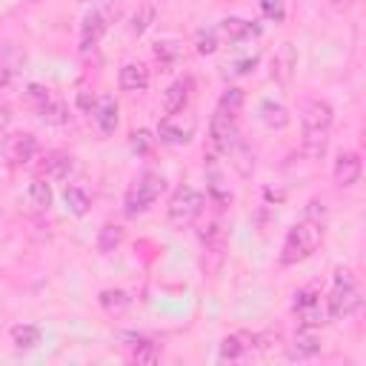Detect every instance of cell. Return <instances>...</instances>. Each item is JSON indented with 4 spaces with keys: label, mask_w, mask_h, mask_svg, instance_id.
Instances as JSON below:
<instances>
[{
    "label": "cell",
    "mask_w": 366,
    "mask_h": 366,
    "mask_svg": "<svg viewBox=\"0 0 366 366\" xmlns=\"http://www.w3.org/2000/svg\"><path fill=\"white\" fill-rule=\"evenodd\" d=\"M132 149L140 152V154H149V149H152V134L143 132V129L134 132V134H132Z\"/></svg>",
    "instance_id": "35"
},
{
    "label": "cell",
    "mask_w": 366,
    "mask_h": 366,
    "mask_svg": "<svg viewBox=\"0 0 366 366\" xmlns=\"http://www.w3.org/2000/svg\"><path fill=\"white\" fill-rule=\"evenodd\" d=\"M252 349H254V335H249V332H237V335L223 337L217 357H220V360H240V357H243L246 352H252Z\"/></svg>",
    "instance_id": "16"
},
{
    "label": "cell",
    "mask_w": 366,
    "mask_h": 366,
    "mask_svg": "<svg viewBox=\"0 0 366 366\" xmlns=\"http://www.w3.org/2000/svg\"><path fill=\"white\" fill-rule=\"evenodd\" d=\"M11 343L17 349H34L40 343V329L31 323H17V326H11Z\"/></svg>",
    "instance_id": "24"
},
{
    "label": "cell",
    "mask_w": 366,
    "mask_h": 366,
    "mask_svg": "<svg viewBox=\"0 0 366 366\" xmlns=\"http://www.w3.org/2000/svg\"><path fill=\"white\" fill-rule=\"evenodd\" d=\"M257 3H260V11L272 23H283V17H286V0H257Z\"/></svg>",
    "instance_id": "30"
},
{
    "label": "cell",
    "mask_w": 366,
    "mask_h": 366,
    "mask_svg": "<svg viewBox=\"0 0 366 366\" xmlns=\"http://www.w3.org/2000/svg\"><path fill=\"white\" fill-rule=\"evenodd\" d=\"M203 206H206V197H203L197 189L180 186V189L172 194V200H169L166 217H169V223H172L174 229H186V226H192V223L203 214Z\"/></svg>",
    "instance_id": "4"
},
{
    "label": "cell",
    "mask_w": 366,
    "mask_h": 366,
    "mask_svg": "<svg viewBox=\"0 0 366 366\" xmlns=\"http://www.w3.org/2000/svg\"><path fill=\"white\" fill-rule=\"evenodd\" d=\"M292 309L295 315L300 317V326L306 329H317L320 323H326V312L320 306V292L317 286H303L295 292V300H292Z\"/></svg>",
    "instance_id": "6"
},
{
    "label": "cell",
    "mask_w": 366,
    "mask_h": 366,
    "mask_svg": "<svg viewBox=\"0 0 366 366\" xmlns=\"http://www.w3.org/2000/svg\"><path fill=\"white\" fill-rule=\"evenodd\" d=\"M63 200H66V206H69L74 214H86V212H89V206H92V197H89V192H86L83 186H77V183L66 189Z\"/></svg>",
    "instance_id": "25"
},
{
    "label": "cell",
    "mask_w": 366,
    "mask_h": 366,
    "mask_svg": "<svg viewBox=\"0 0 366 366\" xmlns=\"http://www.w3.org/2000/svg\"><path fill=\"white\" fill-rule=\"evenodd\" d=\"M71 172V157L66 152H46L40 160V174H46V180H66Z\"/></svg>",
    "instance_id": "17"
},
{
    "label": "cell",
    "mask_w": 366,
    "mask_h": 366,
    "mask_svg": "<svg viewBox=\"0 0 366 366\" xmlns=\"http://www.w3.org/2000/svg\"><path fill=\"white\" fill-rule=\"evenodd\" d=\"M240 106H243V92L240 89H226L223 94H220V100H217V109L220 112H226V114H237L240 112Z\"/></svg>",
    "instance_id": "27"
},
{
    "label": "cell",
    "mask_w": 366,
    "mask_h": 366,
    "mask_svg": "<svg viewBox=\"0 0 366 366\" xmlns=\"http://www.w3.org/2000/svg\"><path fill=\"white\" fill-rule=\"evenodd\" d=\"M360 309V289L352 277L349 269L335 272V286L329 292V317L332 320H346Z\"/></svg>",
    "instance_id": "3"
},
{
    "label": "cell",
    "mask_w": 366,
    "mask_h": 366,
    "mask_svg": "<svg viewBox=\"0 0 366 366\" xmlns=\"http://www.w3.org/2000/svg\"><path fill=\"white\" fill-rule=\"evenodd\" d=\"M335 183L337 186H355L357 183V177H360V157L355 154V152H343L337 160H335Z\"/></svg>",
    "instance_id": "15"
},
{
    "label": "cell",
    "mask_w": 366,
    "mask_h": 366,
    "mask_svg": "<svg viewBox=\"0 0 366 366\" xmlns=\"http://www.w3.org/2000/svg\"><path fill=\"white\" fill-rule=\"evenodd\" d=\"M209 140H212V146H214L220 154H226V152L240 140L234 114H226V112L214 109V114H212V120H209Z\"/></svg>",
    "instance_id": "7"
},
{
    "label": "cell",
    "mask_w": 366,
    "mask_h": 366,
    "mask_svg": "<svg viewBox=\"0 0 366 366\" xmlns=\"http://www.w3.org/2000/svg\"><path fill=\"white\" fill-rule=\"evenodd\" d=\"M323 203L312 200L306 206V214L300 223H295L283 240V249H280V263L283 266H292V263H300L306 260L323 240Z\"/></svg>",
    "instance_id": "1"
},
{
    "label": "cell",
    "mask_w": 366,
    "mask_h": 366,
    "mask_svg": "<svg viewBox=\"0 0 366 366\" xmlns=\"http://www.w3.org/2000/svg\"><path fill=\"white\" fill-rule=\"evenodd\" d=\"M274 66H277V71H274V74H277L280 80H289L292 66H295V51H292V46H289V43L283 46V51H280V57L274 60Z\"/></svg>",
    "instance_id": "31"
},
{
    "label": "cell",
    "mask_w": 366,
    "mask_h": 366,
    "mask_svg": "<svg viewBox=\"0 0 366 366\" xmlns=\"http://www.w3.org/2000/svg\"><path fill=\"white\" fill-rule=\"evenodd\" d=\"M132 340V360L137 363H154L160 357V346L154 340H146V337H129Z\"/></svg>",
    "instance_id": "23"
},
{
    "label": "cell",
    "mask_w": 366,
    "mask_h": 366,
    "mask_svg": "<svg viewBox=\"0 0 366 366\" xmlns=\"http://www.w3.org/2000/svg\"><path fill=\"white\" fill-rule=\"evenodd\" d=\"M160 192H163V177H160L157 172H143V174H137L134 183L129 186V192H126V200H123L126 214L134 217V214L146 212V209L157 200Z\"/></svg>",
    "instance_id": "5"
},
{
    "label": "cell",
    "mask_w": 366,
    "mask_h": 366,
    "mask_svg": "<svg viewBox=\"0 0 366 366\" xmlns=\"http://www.w3.org/2000/svg\"><path fill=\"white\" fill-rule=\"evenodd\" d=\"M11 77H14V66L0 57V89H6V86L11 83Z\"/></svg>",
    "instance_id": "36"
},
{
    "label": "cell",
    "mask_w": 366,
    "mask_h": 366,
    "mask_svg": "<svg viewBox=\"0 0 366 366\" xmlns=\"http://www.w3.org/2000/svg\"><path fill=\"white\" fill-rule=\"evenodd\" d=\"M97 300H100V306H103L109 315H123V312L132 306V297H129L123 289H103Z\"/></svg>",
    "instance_id": "21"
},
{
    "label": "cell",
    "mask_w": 366,
    "mask_h": 366,
    "mask_svg": "<svg viewBox=\"0 0 366 366\" xmlns=\"http://www.w3.org/2000/svg\"><path fill=\"white\" fill-rule=\"evenodd\" d=\"M117 83H120L123 92H143L149 86V69L143 63H126L120 69Z\"/></svg>",
    "instance_id": "18"
},
{
    "label": "cell",
    "mask_w": 366,
    "mask_h": 366,
    "mask_svg": "<svg viewBox=\"0 0 366 366\" xmlns=\"http://www.w3.org/2000/svg\"><path fill=\"white\" fill-rule=\"evenodd\" d=\"M97 3H100V6H112L114 0H97Z\"/></svg>",
    "instance_id": "40"
},
{
    "label": "cell",
    "mask_w": 366,
    "mask_h": 366,
    "mask_svg": "<svg viewBox=\"0 0 366 366\" xmlns=\"http://www.w3.org/2000/svg\"><path fill=\"white\" fill-rule=\"evenodd\" d=\"M217 49V34L214 31H200L197 34V51L200 54H212Z\"/></svg>",
    "instance_id": "34"
},
{
    "label": "cell",
    "mask_w": 366,
    "mask_h": 366,
    "mask_svg": "<svg viewBox=\"0 0 366 366\" xmlns=\"http://www.w3.org/2000/svg\"><path fill=\"white\" fill-rule=\"evenodd\" d=\"M303 154L309 160H320L329 143V126L335 120V112L326 100H312L303 109Z\"/></svg>",
    "instance_id": "2"
},
{
    "label": "cell",
    "mask_w": 366,
    "mask_h": 366,
    "mask_svg": "<svg viewBox=\"0 0 366 366\" xmlns=\"http://www.w3.org/2000/svg\"><path fill=\"white\" fill-rule=\"evenodd\" d=\"M226 154L232 157V166H234L243 177H249V174H252V169H254V154H252V149H249L243 140H237Z\"/></svg>",
    "instance_id": "22"
},
{
    "label": "cell",
    "mask_w": 366,
    "mask_h": 366,
    "mask_svg": "<svg viewBox=\"0 0 366 366\" xmlns=\"http://www.w3.org/2000/svg\"><path fill=\"white\" fill-rule=\"evenodd\" d=\"M9 123H11V109L6 103H0V134L9 129Z\"/></svg>",
    "instance_id": "38"
},
{
    "label": "cell",
    "mask_w": 366,
    "mask_h": 366,
    "mask_svg": "<svg viewBox=\"0 0 366 366\" xmlns=\"http://www.w3.org/2000/svg\"><path fill=\"white\" fill-rule=\"evenodd\" d=\"M192 134H194V120H192V117L183 120V117H177V114H166V117L160 120V126H157V137H160L163 143H169V146L189 143Z\"/></svg>",
    "instance_id": "9"
},
{
    "label": "cell",
    "mask_w": 366,
    "mask_h": 366,
    "mask_svg": "<svg viewBox=\"0 0 366 366\" xmlns=\"http://www.w3.org/2000/svg\"><path fill=\"white\" fill-rule=\"evenodd\" d=\"M217 31H220L229 43H240V40L257 37V34H260V26L252 23V20H243V17H226V20H220Z\"/></svg>",
    "instance_id": "12"
},
{
    "label": "cell",
    "mask_w": 366,
    "mask_h": 366,
    "mask_svg": "<svg viewBox=\"0 0 366 366\" xmlns=\"http://www.w3.org/2000/svg\"><path fill=\"white\" fill-rule=\"evenodd\" d=\"M26 197H29V206H31L34 212H46V209L51 206V189H49V183L40 180V177L29 183Z\"/></svg>",
    "instance_id": "20"
},
{
    "label": "cell",
    "mask_w": 366,
    "mask_h": 366,
    "mask_svg": "<svg viewBox=\"0 0 366 366\" xmlns=\"http://www.w3.org/2000/svg\"><path fill=\"white\" fill-rule=\"evenodd\" d=\"M37 114H40L46 123H66V120H69L66 106H63L60 100H54V97H51V100H49L43 109H37Z\"/></svg>",
    "instance_id": "28"
},
{
    "label": "cell",
    "mask_w": 366,
    "mask_h": 366,
    "mask_svg": "<svg viewBox=\"0 0 366 366\" xmlns=\"http://www.w3.org/2000/svg\"><path fill=\"white\" fill-rule=\"evenodd\" d=\"M349 3H355V0H332V6H337V9H343V6H349Z\"/></svg>",
    "instance_id": "39"
},
{
    "label": "cell",
    "mask_w": 366,
    "mask_h": 366,
    "mask_svg": "<svg viewBox=\"0 0 366 366\" xmlns=\"http://www.w3.org/2000/svg\"><path fill=\"white\" fill-rule=\"evenodd\" d=\"M257 66V57H246V60H237L234 66H232V74H246L249 69H254Z\"/></svg>",
    "instance_id": "37"
},
{
    "label": "cell",
    "mask_w": 366,
    "mask_h": 366,
    "mask_svg": "<svg viewBox=\"0 0 366 366\" xmlns=\"http://www.w3.org/2000/svg\"><path fill=\"white\" fill-rule=\"evenodd\" d=\"M37 152H40V146H37L34 134H14L6 140V160L11 166H29L31 160H37Z\"/></svg>",
    "instance_id": "10"
},
{
    "label": "cell",
    "mask_w": 366,
    "mask_h": 366,
    "mask_svg": "<svg viewBox=\"0 0 366 366\" xmlns=\"http://www.w3.org/2000/svg\"><path fill=\"white\" fill-rule=\"evenodd\" d=\"M317 352H320V337L315 335V329L300 326V332L289 343V357L292 360H306V357H315Z\"/></svg>",
    "instance_id": "14"
},
{
    "label": "cell",
    "mask_w": 366,
    "mask_h": 366,
    "mask_svg": "<svg viewBox=\"0 0 366 366\" xmlns=\"http://www.w3.org/2000/svg\"><path fill=\"white\" fill-rule=\"evenodd\" d=\"M257 117H260V123L266 126V129H283L286 123H289V109L283 106V103H274V100H263L260 103V109H257Z\"/></svg>",
    "instance_id": "19"
},
{
    "label": "cell",
    "mask_w": 366,
    "mask_h": 366,
    "mask_svg": "<svg viewBox=\"0 0 366 366\" xmlns=\"http://www.w3.org/2000/svg\"><path fill=\"white\" fill-rule=\"evenodd\" d=\"M109 23H112V6L92 9V11L86 14V20H83V29H80V49L89 51V49L106 34Z\"/></svg>",
    "instance_id": "8"
},
{
    "label": "cell",
    "mask_w": 366,
    "mask_h": 366,
    "mask_svg": "<svg viewBox=\"0 0 366 366\" xmlns=\"http://www.w3.org/2000/svg\"><path fill=\"white\" fill-rule=\"evenodd\" d=\"M189 92H192V80H174L166 92H163V114H180L189 103Z\"/></svg>",
    "instance_id": "13"
},
{
    "label": "cell",
    "mask_w": 366,
    "mask_h": 366,
    "mask_svg": "<svg viewBox=\"0 0 366 366\" xmlns=\"http://www.w3.org/2000/svg\"><path fill=\"white\" fill-rule=\"evenodd\" d=\"M154 54H157V60L172 63V60H177V57H180V46H177V43H157Z\"/></svg>",
    "instance_id": "33"
},
{
    "label": "cell",
    "mask_w": 366,
    "mask_h": 366,
    "mask_svg": "<svg viewBox=\"0 0 366 366\" xmlns=\"http://www.w3.org/2000/svg\"><path fill=\"white\" fill-rule=\"evenodd\" d=\"M23 100H26L29 106H34V109H43V106H46V103L51 100V92H49L46 86H40V83H31V86L26 89Z\"/></svg>",
    "instance_id": "29"
},
{
    "label": "cell",
    "mask_w": 366,
    "mask_h": 366,
    "mask_svg": "<svg viewBox=\"0 0 366 366\" xmlns=\"http://www.w3.org/2000/svg\"><path fill=\"white\" fill-rule=\"evenodd\" d=\"M89 114L94 117V123H97V129H100L103 134H112V132L117 129V103H114L112 94L94 97V106H92Z\"/></svg>",
    "instance_id": "11"
},
{
    "label": "cell",
    "mask_w": 366,
    "mask_h": 366,
    "mask_svg": "<svg viewBox=\"0 0 366 366\" xmlns=\"http://www.w3.org/2000/svg\"><path fill=\"white\" fill-rule=\"evenodd\" d=\"M120 243H123V229H120L117 223H106V226L97 232V249H100V252H114Z\"/></svg>",
    "instance_id": "26"
},
{
    "label": "cell",
    "mask_w": 366,
    "mask_h": 366,
    "mask_svg": "<svg viewBox=\"0 0 366 366\" xmlns=\"http://www.w3.org/2000/svg\"><path fill=\"white\" fill-rule=\"evenodd\" d=\"M154 20V9L152 6H143L140 9V14H134V20H132V31H137V34H143L146 29H149V23Z\"/></svg>",
    "instance_id": "32"
}]
</instances>
